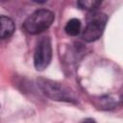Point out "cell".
I'll use <instances>...</instances> for the list:
<instances>
[{
	"mask_svg": "<svg viewBox=\"0 0 123 123\" xmlns=\"http://www.w3.org/2000/svg\"><path fill=\"white\" fill-rule=\"evenodd\" d=\"M81 27H82V24H81V21L80 19L78 18H72L70 19L65 27H64V31L67 35L69 36H72V37H75V36H78L81 32Z\"/></svg>",
	"mask_w": 123,
	"mask_h": 123,
	"instance_id": "8992f818",
	"label": "cell"
},
{
	"mask_svg": "<svg viewBox=\"0 0 123 123\" xmlns=\"http://www.w3.org/2000/svg\"><path fill=\"white\" fill-rule=\"evenodd\" d=\"M37 85L45 96L54 101L76 103L77 97L74 91L67 86L47 78H38Z\"/></svg>",
	"mask_w": 123,
	"mask_h": 123,
	"instance_id": "6da1fadb",
	"label": "cell"
},
{
	"mask_svg": "<svg viewBox=\"0 0 123 123\" xmlns=\"http://www.w3.org/2000/svg\"><path fill=\"white\" fill-rule=\"evenodd\" d=\"M77 5L80 9L86 10L91 12H94L101 5V2L95 1V0H82V1H78Z\"/></svg>",
	"mask_w": 123,
	"mask_h": 123,
	"instance_id": "ba28073f",
	"label": "cell"
},
{
	"mask_svg": "<svg viewBox=\"0 0 123 123\" xmlns=\"http://www.w3.org/2000/svg\"><path fill=\"white\" fill-rule=\"evenodd\" d=\"M55 19L54 13L46 9H39L29 15L23 22V29L30 35H37L47 30Z\"/></svg>",
	"mask_w": 123,
	"mask_h": 123,
	"instance_id": "7a4b0ae2",
	"label": "cell"
},
{
	"mask_svg": "<svg viewBox=\"0 0 123 123\" xmlns=\"http://www.w3.org/2000/svg\"><path fill=\"white\" fill-rule=\"evenodd\" d=\"M81 123H96V121L93 119V118H85Z\"/></svg>",
	"mask_w": 123,
	"mask_h": 123,
	"instance_id": "9c48e42d",
	"label": "cell"
},
{
	"mask_svg": "<svg viewBox=\"0 0 123 123\" xmlns=\"http://www.w3.org/2000/svg\"><path fill=\"white\" fill-rule=\"evenodd\" d=\"M108 21V16L103 12H91L87 15L86 25L82 33V38L86 42H92L97 40L102 36L106 24Z\"/></svg>",
	"mask_w": 123,
	"mask_h": 123,
	"instance_id": "3957f363",
	"label": "cell"
},
{
	"mask_svg": "<svg viewBox=\"0 0 123 123\" xmlns=\"http://www.w3.org/2000/svg\"><path fill=\"white\" fill-rule=\"evenodd\" d=\"M96 106L102 110H111L116 106V101L111 96H102L98 98Z\"/></svg>",
	"mask_w": 123,
	"mask_h": 123,
	"instance_id": "52a82bcc",
	"label": "cell"
},
{
	"mask_svg": "<svg viewBox=\"0 0 123 123\" xmlns=\"http://www.w3.org/2000/svg\"><path fill=\"white\" fill-rule=\"evenodd\" d=\"M14 29V23L10 17L0 15V39H5L12 37Z\"/></svg>",
	"mask_w": 123,
	"mask_h": 123,
	"instance_id": "5b68a950",
	"label": "cell"
},
{
	"mask_svg": "<svg viewBox=\"0 0 123 123\" xmlns=\"http://www.w3.org/2000/svg\"><path fill=\"white\" fill-rule=\"evenodd\" d=\"M52 61V43L48 37H41L36 46L34 53V65L37 70L46 69Z\"/></svg>",
	"mask_w": 123,
	"mask_h": 123,
	"instance_id": "277c9868",
	"label": "cell"
}]
</instances>
